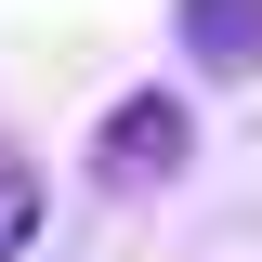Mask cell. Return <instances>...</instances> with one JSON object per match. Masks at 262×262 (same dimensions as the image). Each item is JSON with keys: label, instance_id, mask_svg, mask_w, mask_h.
Returning a JSON list of instances; mask_svg holds the SVG:
<instances>
[{"label": "cell", "instance_id": "7a4b0ae2", "mask_svg": "<svg viewBox=\"0 0 262 262\" xmlns=\"http://www.w3.org/2000/svg\"><path fill=\"white\" fill-rule=\"evenodd\" d=\"M170 53L196 79H262V0H170Z\"/></svg>", "mask_w": 262, "mask_h": 262}, {"label": "cell", "instance_id": "6da1fadb", "mask_svg": "<svg viewBox=\"0 0 262 262\" xmlns=\"http://www.w3.org/2000/svg\"><path fill=\"white\" fill-rule=\"evenodd\" d=\"M196 158V105L184 92H158V79H144V92H118V105H105V131H92V170H105V184H170V170H184Z\"/></svg>", "mask_w": 262, "mask_h": 262}, {"label": "cell", "instance_id": "3957f363", "mask_svg": "<svg viewBox=\"0 0 262 262\" xmlns=\"http://www.w3.org/2000/svg\"><path fill=\"white\" fill-rule=\"evenodd\" d=\"M27 236H39V170L0 158V262H27Z\"/></svg>", "mask_w": 262, "mask_h": 262}]
</instances>
